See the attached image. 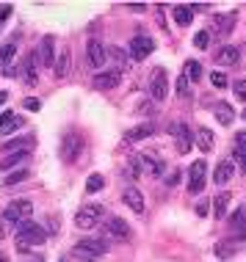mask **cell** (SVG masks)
I'll use <instances>...</instances> for the list:
<instances>
[{
  "label": "cell",
  "mask_w": 246,
  "mask_h": 262,
  "mask_svg": "<svg viewBox=\"0 0 246 262\" xmlns=\"http://www.w3.org/2000/svg\"><path fill=\"white\" fill-rule=\"evenodd\" d=\"M9 14H11V6H0V17L6 19V17H9Z\"/></svg>",
  "instance_id": "cell-47"
},
{
  "label": "cell",
  "mask_w": 246,
  "mask_h": 262,
  "mask_svg": "<svg viewBox=\"0 0 246 262\" xmlns=\"http://www.w3.org/2000/svg\"><path fill=\"white\" fill-rule=\"evenodd\" d=\"M138 163H141V171L144 174H150V177H160L163 174V160H158L152 152H141V155H136Z\"/></svg>",
  "instance_id": "cell-10"
},
{
  "label": "cell",
  "mask_w": 246,
  "mask_h": 262,
  "mask_svg": "<svg viewBox=\"0 0 246 262\" xmlns=\"http://www.w3.org/2000/svg\"><path fill=\"white\" fill-rule=\"evenodd\" d=\"M152 133H155V127H152V124H138V127H133V130L128 133V138L130 141H141V138H150Z\"/></svg>",
  "instance_id": "cell-27"
},
{
  "label": "cell",
  "mask_w": 246,
  "mask_h": 262,
  "mask_svg": "<svg viewBox=\"0 0 246 262\" xmlns=\"http://www.w3.org/2000/svg\"><path fill=\"white\" fill-rule=\"evenodd\" d=\"M243 119H246V111H243Z\"/></svg>",
  "instance_id": "cell-52"
},
{
  "label": "cell",
  "mask_w": 246,
  "mask_h": 262,
  "mask_svg": "<svg viewBox=\"0 0 246 262\" xmlns=\"http://www.w3.org/2000/svg\"><path fill=\"white\" fill-rule=\"evenodd\" d=\"M119 80H122V72H100L94 77V89L97 91H111L119 86Z\"/></svg>",
  "instance_id": "cell-14"
},
{
  "label": "cell",
  "mask_w": 246,
  "mask_h": 262,
  "mask_svg": "<svg viewBox=\"0 0 246 262\" xmlns=\"http://www.w3.org/2000/svg\"><path fill=\"white\" fill-rule=\"evenodd\" d=\"M23 108H25V111H39V108H42V100L28 97V100H23Z\"/></svg>",
  "instance_id": "cell-39"
},
{
  "label": "cell",
  "mask_w": 246,
  "mask_h": 262,
  "mask_svg": "<svg viewBox=\"0 0 246 262\" xmlns=\"http://www.w3.org/2000/svg\"><path fill=\"white\" fill-rule=\"evenodd\" d=\"M194 45H196V50H208V45H210V33L208 31H199L194 36Z\"/></svg>",
  "instance_id": "cell-35"
},
{
  "label": "cell",
  "mask_w": 246,
  "mask_h": 262,
  "mask_svg": "<svg viewBox=\"0 0 246 262\" xmlns=\"http://www.w3.org/2000/svg\"><path fill=\"white\" fill-rule=\"evenodd\" d=\"M86 58H89V67H94V69H100L105 61H108V55H105V47H102V41H97V39H89V45H86Z\"/></svg>",
  "instance_id": "cell-8"
},
{
  "label": "cell",
  "mask_w": 246,
  "mask_h": 262,
  "mask_svg": "<svg viewBox=\"0 0 246 262\" xmlns=\"http://www.w3.org/2000/svg\"><path fill=\"white\" fill-rule=\"evenodd\" d=\"M233 174H235L233 160H221L219 166H216V171H213V182L216 185H227V182L233 180Z\"/></svg>",
  "instance_id": "cell-16"
},
{
  "label": "cell",
  "mask_w": 246,
  "mask_h": 262,
  "mask_svg": "<svg viewBox=\"0 0 246 262\" xmlns=\"http://www.w3.org/2000/svg\"><path fill=\"white\" fill-rule=\"evenodd\" d=\"M235 14H221V17H216V28L213 31L216 33H221V36H227L230 31H233V25H235Z\"/></svg>",
  "instance_id": "cell-25"
},
{
  "label": "cell",
  "mask_w": 246,
  "mask_h": 262,
  "mask_svg": "<svg viewBox=\"0 0 246 262\" xmlns=\"http://www.w3.org/2000/svg\"><path fill=\"white\" fill-rule=\"evenodd\" d=\"M194 141H196V146H199L202 152H210V149H213V130L199 127V130H196V136H194Z\"/></svg>",
  "instance_id": "cell-23"
},
{
  "label": "cell",
  "mask_w": 246,
  "mask_h": 262,
  "mask_svg": "<svg viewBox=\"0 0 246 262\" xmlns=\"http://www.w3.org/2000/svg\"><path fill=\"white\" fill-rule=\"evenodd\" d=\"M105 55L119 61V63H128V55H125V50H119V47H105Z\"/></svg>",
  "instance_id": "cell-37"
},
{
  "label": "cell",
  "mask_w": 246,
  "mask_h": 262,
  "mask_svg": "<svg viewBox=\"0 0 246 262\" xmlns=\"http://www.w3.org/2000/svg\"><path fill=\"white\" fill-rule=\"evenodd\" d=\"M78 246H80V249H86V251H91V254H97V257H102V254L108 251V243H102L100 237H83Z\"/></svg>",
  "instance_id": "cell-22"
},
{
  "label": "cell",
  "mask_w": 246,
  "mask_h": 262,
  "mask_svg": "<svg viewBox=\"0 0 246 262\" xmlns=\"http://www.w3.org/2000/svg\"><path fill=\"white\" fill-rule=\"evenodd\" d=\"M3 75H6V77H17V67H6Z\"/></svg>",
  "instance_id": "cell-46"
},
{
  "label": "cell",
  "mask_w": 246,
  "mask_h": 262,
  "mask_svg": "<svg viewBox=\"0 0 246 262\" xmlns=\"http://www.w3.org/2000/svg\"><path fill=\"white\" fill-rule=\"evenodd\" d=\"M216 61L221 63V67H238V61H241V50H238L235 45H224L216 50Z\"/></svg>",
  "instance_id": "cell-11"
},
{
  "label": "cell",
  "mask_w": 246,
  "mask_h": 262,
  "mask_svg": "<svg viewBox=\"0 0 246 262\" xmlns=\"http://www.w3.org/2000/svg\"><path fill=\"white\" fill-rule=\"evenodd\" d=\"M0 28H3V17H0Z\"/></svg>",
  "instance_id": "cell-51"
},
{
  "label": "cell",
  "mask_w": 246,
  "mask_h": 262,
  "mask_svg": "<svg viewBox=\"0 0 246 262\" xmlns=\"http://www.w3.org/2000/svg\"><path fill=\"white\" fill-rule=\"evenodd\" d=\"M31 215H33V204L28 202V199H17V202H11L9 207L3 210V221L6 224H11V226H17V224H23V221H31Z\"/></svg>",
  "instance_id": "cell-2"
},
{
  "label": "cell",
  "mask_w": 246,
  "mask_h": 262,
  "mask_svg": "<svg viewBox=\"0 0 246 262\" xmlns=\"http://www.w3.org/2000/svg\"><path fill=\"white\" fill-rule=\"evenodd\" d=\"M177 97L180 100H191V89H188V77L186 75L177 77Z\"/></svg>",
  "instance_id": "cell-32"
},
{
  "label": "cell",
  "mask_w": 246,
  "mask_h": 262,
  "mask_svg": "<svg viewBox=\"0 0 246 262\" xmlns=\"http://www.w3.org/2000/svg\"><path fill=\"white\" fill-rule=\"evenodd\" d=\"M233 91H235V97H238V100H241V102H246V80H235Z\"/></svg>",
  "instance_id": "cell-38"
},
{
  "label": "cell",
  "mask_w": 246,
  "mask_h": 262,
  "mask_svg": "<svg viewBox=\"0 0 246 262\" xmlns=\"http://www.w3.org/2000/svg\"><path fill=\"white\" fill-rule=\"evenodd\" d=\"M122 199H125V204H128L133 212H138V215L144 212V196H141V190H138V188H125Z\"/></svg>",
  "instance_id": "cell-15"
},
{
  "label": "cell",
  "mask_w": 246,
  "mask_h": 262,
  "mask_svg": "<svg viewBox=\"0 0 246 262\" xmlns=\"http://www.w3.org/2000/svg\"><path fill=\"white\" fill-rule=\"evenodd\" d=\"M230 202H233V193H230V190H221V193L216 196V202H213V215L216 218H227Z\"/></svg>",
  "instance_id": "cell-20"
},
{
  "label": "cell",
  "mask_w": 246,
  "mask_h": 262,
  "mask_svg": "<svg viewBox=\"0 0 246 262\" xmlns=\"http://www.w3.org/2000/svg\"><path fill=\"white\" fill-rule=\"evenodd\" d=\"M208 182V163L205 160H194L191 168H188V193H202Z\"/></svg>",
  "instance_id": "cell-4"
},
{
  "label": "cell",
  "mask_w": 246,
  "mask_h": 262,
  "mask_svg": "<svg viewBox=\"0 0 246 262\" xmlns=\"http://www.w3.org/2000/svg\"><path fill=\"white\" fill-rule=\"evenodd\" d=\"M182 75H186L188 80L196 83V80L202 77V63H199V61H188V63H186V72H182Z\"/></svg>",
  "instance_id": "cell-29"
},
{
  "label": "cell",
  "mask_w": 246,
  "mask_h": 262,
  "mask_svg": "<svg viewBox=\"0 0 246 262\" xmlns=\"http://www.w3.org/2000/svg\"><path fill=\"white\" fill-rule=\"evenodd\" d=\"M172 136L177 138V152H180V155H188V152H191L194 136H191V130H188V124L177 122V124L172 127Z\"/></svg>",
  "instance_id": "cell-7"
},
{
  "label": "cell",
  "mask_w": 246,
  "mask_h": 262,
  "mask_svg": "<svg viewBox=\"0 0 246 262\" xmlns=\"http://www.w3.org/2000/svg\"><path fill=\"white\" fill-rule=\"evenodd\" d=\"M14 235H17V243H19V249H28V246H45L47 243V232L42 229V226L36 221H23V224H17L14 226Z\"/></svg>",
  "instance_id": "cell-1"
},
{
  "label": "cell",
  "mask_w": 246,
  "mask_h": 262,
  "mask_svg": "<svg viewBox=\"0 0 246 262\" xmlns=\"http://www.w3.org/2000/svg\"><path fill=\"white\" fill-rule=\"evenodd\" d=\"M36 50H31L25 55V63H23V72H25V83L28 86H36V77H39V72H36Z\"/></svg>",
  "instance_id": "cell-18"
},
{
  "label": "cell",
  "mask_w": 246,
  "mask_h": 262,
  "mask_svg": "<svg viewBox=\"0 0 246 262\" xmlns=\"http://www.w3.org/2000/svg\"><path fill=\"white\" fill-rule=\"evenodd\" d=\"M102 212H105V210L100 207V204H86V207L78 210V215H75V224H78V229H91V226L100 224Z\"/></svg>",
  "instance_id": "cell-6"
},
{
  "label": "cell",
  "mask_w": 246,
  "mask_h": 262,
  "mask_svg": "<svg viewBox=\"0 0 246 262\" xmlns=\"http://www.w3.org/2000/svg\"><path fill=\"white\" fill-rule=\"evenodd\" d=\"M33 146H36V138L28 136V138H14V141H9V144H3L0 152H9V155L11 152H31Z\"/></svg>",
  "instance_id": "cell-17"
},
{
  "label": "cell",
  "mask_w": 246,
  "mask_h": 262,
  "mask_svg": "<svg viewBox=\"0 0 246 262\" xmlns=\"http://www.w3.org/2000/svg\"><path fill=\"white\" fill-rule=\"evenodd\" d=\"M28 168H19V171H14V174H9V177H3V185L9 188V185H17V182H25L28 180Z\"/></svg>",
  "instance_id": "cell-30"
},
{
  "label": "cell",
  "mask_w": 246,
  "mask_h": 262,
  "mask_svg": "<svg viewBox=\"0 0 246 262\" xmlns=\"http://www.w3.org/2000/svg\"><path fill=\"white\" fill-rule=\"evenodd\" d=\"M152 50H155V41H152L150 36H136L130 41V53L136 61H144L147 55H152Z\"/></svg>",
  "instance_id": "cell-9"
},
{
  "label": "cell",
  "mask_w": 246,
  "mask_h": 262,
  "mask_svg": "<svg viewBox=\"0 0 246 262\" xmlns=\"http://www.w3.org/2000/svg\"><path fill=\"white\" fill-rule=\"evenodd\" d=\"M213 113H216V119H219V124H224V127H230L235 122V108H230L227 102H216Z\"/></svg>",
  "instance_id": "cell-19"
},
{
  "label": "cell",
  "mask_w": 246,
  "mask_h": 262,
  "mask_svg": "<svg viewBox=\"0 0 246 262\" xmlns=\"http://www.w3.org/2000/svg\"><path fill=\"white\" fill-rule=\"evenodd\" d=\"M80 152H83V138L75 130L64 133V138H61V149H58L61 160H64V163H75L80 158Z\"/></svg>",
  "instance_id": "cell-3"
},
{
  "label": "cell",
  "mask_w": 246,
  "mask_h": 262,
  "mask_svg": "<svg viewBox=\"0 0 246 262\" xmlns=\"http://www.w3.org/2000/svg\"><path fill=\"white\" fill-rule=\"evenodd\" d=\"M210 86L213 89H227V75L224 72H210Z\"/></svg>",
  "instance_id": "cell-36"
},
{
  "label": "cell",
  "mask_w": 246,
  "mask_h": 262,
  "mask_svg": "<svg viewBox=\"0 0 246 262\" xmlns=\"http://www.w3.org/2000/svg\"><path fill=\"white\" fill-rule=\"evenodd\" d=\"M166 182H169V185H177V182H180V171L169 174V177H166Z\"/></svg>",
  "instance_id": "cell-44"
},
{
  "label": "cell",
  "mask_w": 246,
  "mask_h": 262,
  "mask_svg": "<svg viewBox=\"0 0 246 262\" xmlns=\"http://www.w3.org/2000/svg\"><path fill=\"white\" fill-rule=\"evenodd\" d=\"M150 97L155 102H163L169 97V77H166V69L163 67H155L152 69V77H150Z\"/></svg>",
  "instance_id": "cell-5"
},
{
  "label": "cell",
  "mask_w": 246,
  "mask_h": 262,
  "mask_svg": "<svg viewBox=\"0 0 246 262\" xmlns=\"http://www.w3.org/2000/svg\"><path fill=\"white\" fill-rule=\"evenodd\" d=\"M0 262H6V257H3V254H0Z\"/></svg>",
  "instance_id": "cell-50"
},
{
  "label": "cell",
  "mask_w": 246,
  "mask_h": 262,
  "mask_svg": "<svg viewBox=\"0 0 246 262\" xmlns=\"http://www.w3.org/2000/svg\"><path fill=\"white\" fill-rule=\"evenodd\" d=\"M235 149H243L246 152V130L235 133Z\"/></svg>",
  "instance_id": "cell-41"
},
{
  "label": "cell",
  "mask_w": 246,
  "mask_h": 262,
  "mask_svg": "<svg viewBox=\"0 0 246 262\" xmlns=\"http://www.w3.org/2000/svg\"><path fill=\"white\" fill-rule=\"evenodd\" d=\"M11 119H14V113H11V111H3V113H0V133L6 130V124H9Z\"/></svg>",
  "instance_id": "cell-42"
},
{
  "label": "cell",
  "mask_w": 246,
  "mask_h": 262,
  "mask_svg": "<svg viewBox=\"0 0 246 262\" xmlns=\"http://www.w3.org/2000/svg\"><path fill=\"white\" fill-rule=\"evenodd\" d=\"M105 229H108V235H114V237H130V226L125 218H116V215H111V218H105Z\"/></svg>",
  "instance_id": "cell-13"
},
{
  "label": "cell",
  "mask_w": 246,
  "mask_h": 262,
  "mask_svg": "<svg viewBox=\"0 0 246 262\" xmlns=\"http://www.w3.org/2000/svg\"><path fill=\"white\" fill-rule=\"evenodd\" d=\"M102 185H105L102 174H91L89 182H86V190H89V193H97V190H102Z\"/></svg>",
  "instance_id": "cell-33"
},
{
  "label": "cell",
  "mask_w": 246,
  "mask_h": 262,
  "mask_svg": "<svg viewBox=\"0 0 246 262\" xmlns=\"http://www.w3.org/2000/svg\"><path fill=\"white\" fill-rule=\"evenodd\" d=\"M72 257H78V259H83V262H97V259H100L97 254H91V251H86V249H80V246H75V249H72Z\"/></svg>",
  "instance_id": "cell-34"
},
{
  "label": "cell",
  "mask_w": 246,
  "mask_h": 262,
  "mask_svg": "<svg viewBox=\"0 0 246 262\" xmlns=\"http://www.w3.org/2000/svg\"><path fill=\"white\" fill-rule=\"evenodd\" d=\"M172 17H174V23H177L180 28H186V25H191V19H194V11H191V6H174Z\"/></svg>",
  "instance_id": "cell-24"
},
{
  "label": "cell",
  "mask_w": 246,
  "mask_h": 262,
  "mask_svg": "<svg viewBox=\"0 0 246 262\" xmlns=\"http://www.w3.org/2000/svg\"><path fill=\"white\" fill-rule=\"evenodd\" d=\"M230 224H233L235 229H243L246 226V207H235V212L230 215Z\"/></svg>",
  "instance_id": "cell-31"
},
{
  "label": "cell",
  "mask_w": 246,
  "mask_h": 262,
  "mask_svg": "<svg viewBox=\"0 0 246 262\" xmlns=\"http://www.w3.org/2000/svg\"><path fill=\"white\" fill-rule=\"evenodd\" d=\"M233 158H235L238 163H241V168L246 171V152H243V149H233Z\"/></svg>",
  "instance_id": "cell-43"
},
{
  "label": "cell",
  "mask_w": 246,
  "mask_h": 262,
  "mask_svg": "<svg viewBox=\"0 0 246 262\" xmlns=\"http://www.w3.org/2000/svg\"><path fill=\"white\" fill-rule=\"evenodd\" d=\"M28 158H31V152H11V155H6V158L0 160V171H11L14 166L25 163Z\"/></svg>",
  "instance_id": "cell-21"
},
{
  "label": "cell",
  "mask_w": 246,
  "mask_h": 262,
  "mask_svg": "<svg viewBox=\"0 0 246 262\" xmlns=\"http://www.w3.org/2000/svg\"><path fill=\"white\" fill-rule=\"evenodd\" d=\"M6 100H9V94H6V91H0V105H6Z\"/></svg>",
  "instance_id": "cell-48"
},
{
  "label": "cell",
  "mask_w": 246,
  "mask_h": 262,
  "mask_svg": "<svg viewBox=\"0 0 246 262\" xmlns=\"http://www.w3.org/2000/svg\"><path fill=\"white\" fill-rule=\"evenodd\" d=\"M53 72H55V77H67V72H69V50H61V58L55 61Z\"/></svg>",
  "instance_id": "cell-28"
},
{
  "label": "cell",
  "mask_w": 246,
  "mask_h": 262,
  "mask_svg": "<svg viewBox=\"0 0 246 262\" xmlns=\"http://www.w3.org/2000/svg\"><path fill=\"white\" fill-rule=\"evenodd\" d=\"M216 254H219V257H230V254H235V246L230 249L227 243H219V246H216Z\"/></svg>",
  "instance_id": "cell-40"
},
{
  "label": "cell",
  "mask_w": 246,
  "mask_h": 262,
  "mask_svg": "<svg viewBox=\"0 0 246 262\" xmlns=\"http://www.w3.org/2000/svg\"><path fill=\"white\" fill-rule=\"evenodd\" d=\"M0 237H3V224H0Z\"/></svg>",
  "instance_id": "cell-49"
},
{
  "label": "cell",
  "mask_w": 246,
  "mask_h": 262,
  "mask_svg": "<svg viewBox=\"0 0 246 262\" xmlns=\"http://www.w3.org/2000/svg\"><path fill=\"white\" fill-rule=\"evenodd\" d=\"M39 61L45 63V67H55V36H45L39 45Z\"/></svg>",
  "instance_id": "cell-12"
},
{
  "label": "cell",
  "mask_w": 246,
  "mask_h": 262,
  "mask_svg": "<svg viewBox=\"0 0 246 262\" xmlns=\"http://www.w3.org/2000/svg\"><path fill=\"white\" fill-rule=\"evenodd\" d=\"M196 212H199V215H208V202H205V199L196 204Z\"/></svg>",
  "instance_id": "cell-45"
},
{
  "label": "cell",
  "mask_w": 246,
  "mask_h": 262,
  "mask_svg": "<svg viewBox=\"0 0 246 262\" xmlns=\"http://www.w3.org/2000/svg\"><path fill=\"white\" fill-rule=\"evenodd\" d=\"M14 55H17V45H14V41H6V45L0 47V67L6 69V63H14Z\"/></svg>",
  "instance_id": "cell-26"
}]
</instances>
